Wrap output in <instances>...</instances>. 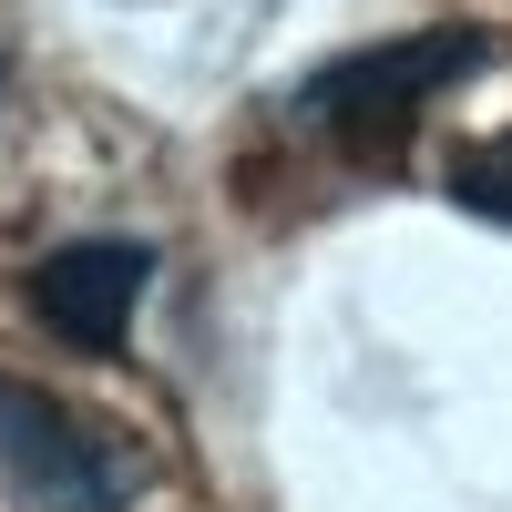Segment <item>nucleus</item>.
<instances>
[{
  "instance_id": "nucleus-1",
  "label": "nucleus",
  "mask_w": 512,
  "mask_h": 512,
  "mask_svg": "<svg viewBox=\"0 0 512 512\" xmlns=\"http://www.w3.org/2000/svg\"><path fill=\"white\" fill-rule=\"evenodd\" d=\"M0 482L31 512H134L144 502V451L113 441L103 420L62 410L52 390L0 379Z\"/></svg>"
},
{
  "instance_id": "nucleus-2",
  "label": "nucleus",
  "mask_w": 512,
  "mask_h": 512,
  "mask_svg": "<svg viewBox=\"0 0 512 512\" xmlns=\"http://www.w3.org/2000/svg\"><path fill=\"white\" fill-rule=\"evenodd\" d=\"M472 72H482V31H420V41H390V52L328 62L308 93H297V113L328 123V134H349V144H390L431 93H451V82H472Z\"/></svg>"
},
{
  "instance_id": "nucleus-3",
  "label": "nucleus",
  "mask_w": 512,
  "mask_h": 512,
  "mask_svg": "<svg viewBox=\"0 0 512 512\" xmlns=\"http://www.w3.org/2000/svg\"><path fill=\"white\" fill-rule=\"evenodd\" d=\"M144 277H154V256L134 236H82V246H52L31 267V308L72 349H123L134 308H144Z\"/></svg>"
},
{
  "instance_id": "nucleus-4",
  "label": "nucleus",
  "mask_w": 512,
  "mask_h": 512,
  "mask_svg": "<svg viewBox=\"0 0 512 512\" xmlns=\"http://www.w3.org/2000/svg\"><path fill=\"white\" fill-rule=\"evenodd\" d=\"M451 195L472 205V216L512 226V134H482V144H461V154H451Z\"/></svg>"
}]
</instances>
